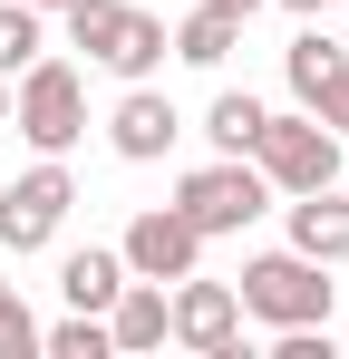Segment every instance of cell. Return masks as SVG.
I'll use <instances>...</instances> for the list:
<instances>
[{
  "label": "cell",
  "mask_w": 349,
  "mask_h": 359,
  "mask_svg": "<svg viewBox=\"0 0 349 359\" xmlns=\"http://www.w3.org/2000/svg\"><path fill=\"white\" fill-rule=\"evenodd\" d=\"M233 301H242V320H262V330H320L330 301H340V282H330V262H310V252L282 243V252H252V262H242Z\"/></svg>",
  "instance_id": "1"
},
{
  "label": "cell",
  "mask_w": 349,
  "mask_h": 359,
  "mask_svg": "<svg viewBox=\"0 0 349 359\" xmlns=\"http://www.w3.org/2000/svg\"><path fill=\"white\" fill-rule=\"evenodd\" d=\"M10 126H20L39 156H68V146L88 136V78H78L68 59H49V49H39V59L10 78Z\"/></svg>",
  "instance_id": "2"
},
{
  "label": "cell",
  "mask_w": 349,
  "mask_h": 359,
  "mask_svg": "<svg viewBox=\"0 0 349 359\" xmlns=\"http://www.w3.org/2000/svg\"><path fill=\"white\" fill-rule=\"evenodd\" d=\"M174 214L214 243V233L262 224V214H272V184H262V165H252V156H214V165H194V175L174 184Z\"/></svg>",
  "instance_id": "3"
},
{
  "label": "cell",
  "mask_w": 349,
  "mask_h": 359,
  "mask_svg": "<svg viewBox=\"0 0 349 359\" xmlns=\"http://www.w3.org/2000/svg\"><path fill=\"white\" fill-rule=\"evenodd\" d=\"M252 165L272 194H310V184H340V136L310 117V107H291V117H262L252 136Z\"/></svg>",
  "instance_id": "4"
},
{
  "label": "cell",
  "mask_w": 349,
  "mask_h": 359,
  "mask_svg": "<svg viewBox=\"0 0 349 359\" xmlns=\"http://www.w3.org/2000/svg\"><path fill=\"white\" fill-rule=\"evenodd\" d=\"M68 204H78L68 156H39L29 175H10V184H0V243H10V252H49L58 224H68Z\"/></svg>",
  "instance_id": "5"
},
{
  "label": "cell",
  "mask_w": 349,
  "mask_h": 359,
  "mask_svg": "<svg viewBox=\"0 0 349 359\" xmlns=\"http://www.w3.org/2000/svg\"><path fill=\"white\" fill-rule=\"evenodd\" d=\"M165 340L194 359H233L242 350V301H233V282H165Z\"/></svg>",
  "instance_id": "6"
},
{
  "label": "cell",
  "mask_w": 349,
  "mask_h": 359,
  "mask_svg": "<svg viewBox=\"0 0 349 359\" xmlns=\"http://www.w3.org/2000/svg\"><path fill=\"white\" fill-rule=\"evenodd\" d=\"M116 262H126L136 282H184V272L204 262V233H194L174 204H146V214L126 224V243H116Z\"/></svg>",
  "instance_id": "7"
},
{
  "label": "cell",
  "mask_w": 349,
  "mask_h": 359,
  "mask_svg": "<svg viewBox=\"0 0 349 359\" xmlns=\"http://www.w3.org/2000/svg\"><path fill=\"white\" fill-rule=\"evenodd\" d=\"M174 136H184V117H174V97L156 88V78H136V88L107 107V146L126 156V165H156V156H174Z\"/></svg>",
  "instance_id": "8"
},
{
  "label": "cell",
  "mask_w": 349,
  "mask_h": 359,
  "mask_svg": "<svg viewBox=\"0 0 349 359\" xmlns=\"http://www.w3.org/2000/svg\"><path fill=\"white\" fill-rule=\"evenodd\" d=\"M291 252H310V262H349V194H340V184L291 194Z\"/></svg>",
  "instance_id": "9"
},
{
  "label": "cell",
  "mask_w": 349,
  "mask_h": 359,
  "mask_svg": "<svg viewBox=\"0 0 349 359\" xmlns=\"http://www.w3.org/2000/svg\"><path fill=\"white\" fill-rule=\"evenodd\" d=\"M165 49H174L184 68H224L233 49H242V10H224V0H194V10L165 29Z\"/></svg>",
  "instance_id": "10"
},
{
  "label": "cell",
  "mask_w": 349,
  "mask_h": 359,
  "mask_svg": "<svg viewBox=\"0 0 349 359\" xmlns=\"http://www.w3.org/2000/svg\"><path fill=\"white\" fill-rule=\"evenodd\" d=\"M107 350H126V359L165 350V282H136L126 272V292L107 301Z\"/></svg>",
  "instance_id": "11"
},
{
  "label": "cell",
  "mask_w": 349,
  "mask_h": 359,
  "mask_svg": "<svg viewBox=\"0 0 349 359\" xmlns=\"http://www.w3.org/2000/svg\"><path fill=\"white\" fill-rule=\"evenodd\" d=\"M58 292H68V311H97V320H107V301L126 292V262L88 243V252H68V262H58Z\"/></svg>",
  "instance_id": "12"
},
{
  "label": "cell",
  "mask_w": 349,
  "mask_h": 359,
  "mask_svg": "<svg viewBox=\"0 0 349 359\" xmlns=\"http://www.w3.org/2000/svg\"><path fill=\"white\" fill-rule=\"evenodd\" d=\"M262 117H272V107H262L252 88H224V97L204 107V136H214V156H252V136H262Z\"/></svg>",
  "instance_id": "13"
},
{
  "label": "cell",
  "mask_w": 349,
  "mask_h": 359,
  "mask_svg": "<svg viewBox=\"0 0 349 359\" xmlns=\"http://www.w3.org/2000/svg\"><path fill=\"white\" fill-rule=\"evenodd\" d=\"M282 78H291V97L310 107V97H320V78H340V39H330V29H301V39L282 49Z\"/></svg>",
  "instance_id": "14"
},
{
  "label": "cell",
  "mask_w": 349,
  "mask_h": 359,
  "mask_svg": "<svg viewBox=\"0 0 349 359\" xmlns=\"http://www.w3.org/2000/svg\"><path fill=\"white\" fill-rule=\"evenodd\" d=\"M39 49H49V10H29V0H0V78H20Z\"/></svg>",
  "instance_id": "15"
},
{
  "label": "cell",
  "mask_w": 349,
  "mask_h": 359,
  "mask_svg": "<svg viewBox=\"0 0 349 359\" xmlns=\"http://www.w3.org/2000/svg\"><path fill=\"white\" fill-rule=\"evenodd\" d=\"M39 350H49V359H116L97 311H68V320H49V330H39Z\"/></svg>",
  "instance_id": "16"
},
{
  "label": "cell",
  "mask_w": 349,
  "mask_h": 359,
  "mask_svg": "<svg viewBox=\"0 0 349 359\" xmlns=\"http://www.w3.org/2000/svg\"><path fill=\"white\" fill-rule=\"evenodd\" d=\"M39 350V320H29V301H20V282H0V359Z\"/></svg>",
  "instance_id": "17"
},
{
  "label": "cell",
  "mask_w": 349,
  "mask_h": 359,
  "mask_svg": "<svg viewBox=\"0 0 349 359\" xmlns=\"http://www.w3.org/2000/svg\"><path fill=\"white\" fill-rule=\"evenodd\" d=\"M310 117H320V126H330V136L349 146V68H340V78H320V97H310Z\"/></svg>",
  "instance_id": "18"
},
{
  "label": "cell",
  "mask_w": 349,
  "mask_h": 359,
  "mask_svg": "<svg viewBox=\"0 0 349 359\" xmlns=\"http://www.w3.org/2000/svg\"><path fill=\"white\" fill-rule=\"evenodd\" d=\"M282 10H291V20H320V10H330V0H282Z\"/></svg>",
  "instance_id": "19"
},
{
  "label": "cell",
  "mask_w": 349,
  "mask_h": 359,
  "mask_svg": "<svg viewBox=\"0 0 349 359\" xmlns=\"http://www.w3.org/2000/svg\"><path fill=\"white\" fill-rule=\"evenodd\" d=\"M0 126H10V78H0Z\"/></svg>",
  "instance_id": "20"
},
{
  "label": "cell",
  "mask_w": 349,
  "mask_h": 359,
  "mask_svg": "<svg viewBox=\"0 0 349 359\" xmlns=\"http://www.w3.org/2000/svg\"><path fill=\"white\" fill-rule=\"evenodd\" d=\"M224 10H242V20H252V10H262V0H224Z\"/></svg>",
  "instance_id": "21"
},
{
  "label": "cell",
  "mask_w": 349,
  "mask_h": 359,
  "mask_svg": "<svg viewBox=\"0 0 349 359\" xmlns=\"http://www.w3.org/2000/svg\"><path fill=\"white\" fill-rule=\"evenodd\" d=\"M29 10H68V0H29Z\"/></svg>",
  "instance_id": "22"
},
{
  "label": "cell",
  "mask_w": 349,
  "mask_h": 359,
  "mask_svg": "<svg viewBox=\"0 0 349 359\" xmlns=\"http://www.w3.org/2000/svg\"><path fill=\"white\" fill-rule=\"evenodd\" d=\"M340 68H349V29H340Z\"/></svg>",
  "instance_id": "23"
}]
</instances>
